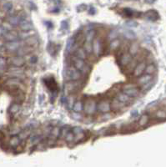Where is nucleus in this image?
Wrapping results in <instances>:
<instances>
[{
	"mask_svg": "<svg viewBox=\"0 0 166 167\" xmlns=\"http://www.w3.org/2000/svg\"><path fill=\"white\" fill-rule=\"evenodd\" d=\"M3 138H4V135H3V133L0 130V141H2Z\"/></svg>",
	"mask_w": 166,
	"mask_h": 167,
	"instance_id": "obj_47",
	"label": "nucleus"
},
{
	"mask_svg": "<svg viewBox=\"0 0 166 167\" xmlns=\"http://www.w3.org/2000/svg\"><path fill=\"white\" fill-rule=\"evenodd\" d=\"M123 92L131 98H135L140 94V90L134 84H126L123 87Z\"/></svg>",
	"mask_w": 166,
	"mask_h": 167,
	"instance_id": "obj_2",
	"label": "nucleus"
},
{
	"mask_svg": "<svg viewBox=\"0 0 166 167\" xmlns=\"http://www.w3.org/2000/svg\"><path fill=\"white\" fill-rule=\"evenodd\" d=\"M9 63L11 64L12 66L22 67L25 63V60H24L23 56L16 55V56H13V57L9 58Z\"/></svg>",
	"mask_w": 166,
	"mask_h": 167,
	"instance_id": "obj_4",
	"label": "nucleus"
},
{
	"mask_svg": "<svg viewBox=\"0 0 166 167\" xmlns=\"http://www.w3.org/2000/svg\"><path fill=\"white\" fill-rule=\"evenodd\" d=\"M4 49V48H3ZM3 49L2 47H0V56H2V55L3 54Z\"/></svg>",
	"mask_w": 166,
	"mask_h": 167,
	"instance_id": "obj_48",
	"label": "nucleus"
},
{
	"mask_svg": "<svg viewBox=\"0 0 166 167\" xmlns=\"http://www.w3.org/2000/svg\"><path fill=\"white\" fill-rule=\"evenodd\" d=\"M92 47H93V52L96 56H99L100 54L101 44L98 39H94L92 41Z\"/></svg>",
	"mask_w": 166,
	"mask_h": 167,
	"instance_id": "obj_15",
	"label": "nucleus"
},
{
	"mask_svg": "<svg viewBox=\"0 0 166 167\" xmlns=\"http://www.w3.org/2000/svg\"><path fill=\"white\" fill-rule=\"evenodd\" d=\"M72 132L75 134V136H77V135H79L80 133L83 132V130L81 129L80 127H75V128H73Z\"/></svg>",
	"mask_w": 166,
	"mask_h": 167,
	"instance_id": "obj_41",
	"label": "nucleus"
},
{
	"mask_svg": "<svg viewBox=\"0 0 166 167\" xmlns=\"http://www.w3.org/2000/svg\"><path fill=\"white\" fill-rule=\"evenodd\" d=\"M18 25L20 27V29L23 30V31H29L33 29V24L31 23V22L29 20H27L25 18H23L21 19Z\"/></svg>",
	"mask_w": 166,
	"mask_h": 167,
	"instance_id": "obj_12",
	"label": "nucleus"
},
{
	"mask_svg": "<svg viewBox=\"0 0 166 167\" xmlns=\"http://www.w3.org/2000/svg\"><path fill=\"white\" fill-rule=\"evenodd\" d=\"M29 134H30V131L29 130H25V131H22V132H19V135H18V137L20 138L21 141L23 140H26L29 136Z\"/></svg>",
	"mask_w": 166,
	"mask_h": 167,
	"instance_id": "obj_34",
	"label": "nucleus"
},
{
	"mask_svg": "<svg viewBox=\"0 0 166 167\" xmlns=\"http://www.w3.org/2000/svg\"><path fill=\"white\" fill-rule=\"evenodd\" d=\"M20 47V43L18 40L15 41H9V42H6L4 44V49L9 50V52H15Z\"/></svg>",
	"mask_w": 166,
	"mask_h": 167,
	"instance_id": "obj_6",
	"label": "nucleus"
},
{
	"mask_svg": "<svg viewBox=\"0 0 166 167\" xmlns=\"http://www.w3.org/2000/svg\"><path fill=\"white\" fill-rule=\"evenodd\" d=\"M145 17L149 20L155 21L159 18V14H158L157 12L155 11V10H149L145 14Z\"/></svg>",
	"mask_w": 166,
	"mask_h": 167,
	"instance_id": "obj_19",
	"label": "nucleus"
},
{
	"mask_svg": "<svg viewBox=\"0 0 166 167\" xmlns=\"http://www.w3.org/2000/svg\"><path fill=\"white\" fill-rule=\"evenodd\" d=\"M21 142L20 138L17 136V135H15V136H13L10 139V141H9V145H10V146L13 147V148H16L19 145Z\"/></svg>",
	"mask_w": 166,
	"mask_h": 167,
	"instance_id": "obj_21",
	"label": "nucleus"
},
{
	"mask_svg": "<svg viewBox=\"0 0 166 167\" xmlns=\"http://www.w3.org/2000/svg\"><path fill=\"white\" fill-rule=\"evenodd\" d=\"M44 83H45L46 86L48 87V88L51 90L52 92L57 91L58 89L57 83H56V81L55 80V79L53 78L46 79L45 80H44Z\"/></svg>",
	"mask_w": 166,
	"mask_h": 167,
	"instance_id": "obj_11",
	"label": "nucleus"
},
{
	"mask_svg": "<svg viewBox=\"0 0 166 167\" xmlns=\"http://www.w3.org/2000/svg\"><path fill=\"white\" fill-rule=\"evenodd\" d=\"M119 45H120V42H119V40L115 39L111 41V43H110L109 49H111V50H116V49H119Z\"/></svg>",
	"mask_w": 166,
	"mask_h": 167,
	"instance_id": "obj_30",
	"label": "nucleus"
},
{
	"mask_svg": "<svg viewBox=\"0 0 166 167\" xmlns=\"http://www.w3.org/2000/svg\"><path fill=\"white\" fill-rule=\"evenodd\" d=\"M7 60H6L5 58L0 56V74H3L5 70L6 65H7Z\"/></svg>",
	"mask_w": 166,
	"mask_h": 167,
	"instance_id": "obj_29",
	"label": "nucleus"
},
{
	"mask_svg": "<svg viewBox=\"0 0 166 167\" xmlns=\"http://www.w3.org/2000/svg\"><path fill=\"white\" fill-rule=\"evenodd\" d=\"M97 110L101 113H109L111 110L110 102L108 100H101L97 103Z\"/></svg>",
	"mask_w": 166,
	"mask_h": 167,
	"instance_id": "obj_5",
	"label": "nucleus"
},
{
	"mask_svg": "<svg viewBox=\"0 0 166 167\" xmlns=\"http://www.w3.org/2000/svg\"></svg>",
	"mask_w": 166,
	"mask_h": 167,
	"instance_id": "obj_50",
	"label": "nucleus"
},
{
	"mask_svg": "<svg viewBox=\"0 0 166 167\" xmlns=\"http://www.w3.org/2000/svg\"><path fill=\"white\" fill-rule=\"evenodd\" d=\"M75 55L76 57L82 59H85L87 58V53L83 49V48H77V49L75 50Z\"/></svg>",
	"mask_w": 166,
	"mask_h": 167,
	"instance_id": "obj_23",
	"label": "nucleus"
},
{
	"mask_svg": "<svg viewBox=\"0 0 166 167\" xmlns=\"http://www.w3.org/2000/svg\"><path fill=\"white\" fill-rule=\"evenodd\" d=\"M19 110H20V104L18 103H14L9 108V113L12 115H15L19 111Z\"/></svg>",
	"mask_w": 166,
	"mask_h": 167,
	"instance_id": "obj_25",
	"label": "nucleus"
},
{
	"mask_svg": "<svg viewBox=\"0 0 166 167\" xmlns=\"http://www.w3.org/2000/svg\"><path fill=\"white\" fill-rule=\"evenodd\" d=\"M156 116L159 119H166V112L163 110H160L156 113Z\"/></svg>",
	"mask_w": 166,
	"mask_h": 167,
	"instance_id": "obj_40",
	"label": "nucleus"
},
{
	"mask_svg": "<svg viewBox=\"0 0 166 167\" xmlns=\"http://www.w3.org/2000/svg\"><path fill=\"white\" fill-rule=\"evenodd\" d=\"M75 134L69 130V132L67 133V135L65 136L64 139H65V141H67V142H71V141H75Z\"/></svg>",
	"mask_w": 166,
	"mask_h": 167,
	"instance_id": "obj_33",
	"label": "nucleus"
},
{
	"mask_svg": "<svg viewBox=\"0 0 166 167\" xmlns=\"http://www.w3.org/2000/svg\"><path fill=\"white\" fill-rule=\"evenodd\" d=\"M69 131V126H65L63 127L62 129L60 130V134H59V137L61 139H64L65 136L67 135V133Z\"/></svg>",
	"mask_w": 166,
	"mask_h": 167,
	"instance_id": "obj_35",
	"label": "nucleus"
},
{
	"mask_svg": "<svg viewBox=\"0 0 166 167\" xmlns=\"http://www.w3.org/2000/svg\"><path fill=\"white\" fill-rule=\"evenodd\" d=\"M97 110V104L95 100H88L83 103V110L86 115H93Z\"/></svg>",
	"mask_w": 166,
	"mask_h": 167,
	"instance_id": "obj_3",
	"label": "nucleus"
},
{
	"mask_svg": "<svg viewBox=\"0 0 166 167\" xmlns=\"http://www.w3.org/2000/svg\"><path fill=\"white\" fill-rule=\"evenodd\" d=\"M3 38L6 42L18 40V34L16 31H14V30H9V31L6 33L5 35H3Z\"/></svg>",
	"mask_w": 166,
	"mask_h": 167,
	"instance_id": "obj_8",
	"label": "nucleus"
},
{
	"mask_svg": "<svg viewBox=\"0 0 166 167\" xmlns=\"http://www.w3.org/2000/svg\"><path fill=\"white\" fill-rule=\"evenodd\" d=\"M12 7H13V5H12L11 3H7L3 5V9L6 11H10L12 9Z\"/></svg>",
	"mask_w": 166,
	"mask_h": 167,
	"instance_id": "obj_42",
	"label": "nucleus"
},
{
	"mask_svg": "<svg viewBox=\"0 0 166 167\" xmlns=\"http://www.w3.org/2000/svg\"><path fill=\"white\" fill-rule=\"evenodd\" d=\"M59 134H60V129L59 128V127H55V128H53L50 131V136H51L52 139H57L58 137H59Z\"/></svg>",
	"mask_w": 166,
	"mask_h": 167,
	"instance_id": "obj_26",
	"label": "nucleus"
},
{
	"mask_svg": "<svg viewBox=\"0 0 166 167\" xmlns=\"http://www.w3.org/2000/svg\"><path fill=\"white\" fill-rule=\"evenodd\" d=\"M26 44L28 45L29 47H34L36 46L38 44V38L36 37V36H29V38H27L26 39V41H25Z\"/></svg>",
	"mask_w": 166,
	"mask_h": 167,
	"instance_id": "obj_18",
	"label": "nucleus"
},
{
	"mask_svg": "<svg viewBox=\"0 0 166 167\" xmlns=\"http://www.w3.org/2000/svg\"><path fill=\"white\" fill-rule=\"evenodd\" d=\"M155 69H155V66L154 64H149L148 66H146L144 72H145L146 74H148V75H152L155 72Z\"/></svg>",
	"mask_w": 166,
	"mask_h": 167,
	"instance_id": "obj_31",
	"label": "nucleus"
},
{
	"mask_svg": "<svg viewBox=\"0 0 166 167\" xmlns=\"http://www.w3.org/2000/svg\"><path fill=\"white\" fill-rule=\"evenodd\" d=\"M125 104H123L119 100H118L117 98L114 99L113 100L110 102V107H111V110L117 112V111H119L120 110H122L123 107H124Z\"/></svg>",
	"mask_w": 166,
	"mask_h": 167,
	"instance_id": "obj_9",
	"label": "nucleus"
},
{
	"mask_svg": "<svg viewBox=\"0 0 166 167\" xmlns=\"http://www.w3.org/2000/svg\"><path fill=\"white\" fill-rule=\"evenodd\" d=\"M73 63H74V66L79 71H82L83 69V67L85 65V62H84V59H79L78 57L73 58Z\"/></svg>",
	"mask_w": 166,
	"mask_h": 167,
	"instance_id": "obj_13",
	"label": "nucleus"
},
{
	"mask_svg": "<svg viewBox=\"0 0 166 167\" xmlns=\"http://www.w3.org/2000/svg\"><path fill=\"white\" fill-rule=\"evenodd\" d=\"M117 99L119 100H120L123 104H125V105L126 104H130V102H131V97H129V95H127L123 92L119 93V94L117 95Z\"/></svg>",
	"mask_w": 166,
	"mask_h": 167,
	"instance_id": "obj_16",
	"label": "nucleus"
},
{
	"mask_svg": "<svg viewBox=\"0 0 166 167\" xmlns=\"http://www.w3.org/2000/svg\"><path fill=\"white\" fill-rule=\"evenodd\" d=\"M75 98L74 97H70L69 99H68L67 100H66V104L69 107V109H73V106H74V104H75Z\"/></svg>",
	"mask_w": 166,
	"mask_h": 167,
	"instance_id": "obj_37",
	"label": "nucleus"
},
{
	"mask_svg": "<svg viewBox=\"0 0 166 167\" xmlns=\"http://www.w3.org/2000/svg\"><path fill=\"white\" fill-rule=\"evenodd\" d=\"M127 25L129 27H131V28H133V27L137 26V23H135V22H134V21H129V22L127 23Z\"/></svg>",
	"mask_w": 166,
	"mask_h": 167,
	"instance_id": "obj_45",
	"label": "nucleus"
},
{
	"mask_svg": "<svg viewBox=\"0 0 166 167\" xmlns=\"http://www.w3.org/2000/svg\"><path fill=\"white\" fill-rule=\"evenodd\" d=\"M155 1V0H145V2H147V3H154Z\"/></svg>",
	"mask_w": 166,
	"mask_h": 167,
	"instance_id": "obj_49",
	"label": "nucleus"
},
{
	"mask_svg": "<svg viewBox=\"0 0 166 167\" xmlns=\"http://www.w3.org/2000/svg\"><path fill=\"white\" fill-rule=\"evenodd\" d=\"M118 37V33L116 30H115V29H113V30H111V31L109 32V36H108V38H109V39L110 41L114 40V39H115L116 38Z\"/></svg>",
	"mask_w": 166,
	"mask_h": 167,
	"instance_id": "obj_36",
	"label": "nucleus"
},
{
	"mask_svg": "<svg viewBox=\"0 0 166 167\" xmlns=\"http://www.w3.org/2000/svg\"><path fill=\"white\" fill-rule=\"evenodd\" d=\"M124 14H125L127 16H132V14H133V12H132L131 9H124Z\"/></svg>",
	"mask_w": 166,
	"mask_h": 167,
	"instance_id": "obj_44",
	"label": "nucleus"
},
{
	"mask_svg": "<svg viewBox=\"0 0 166 167\" xmlns=\"http://www.w3.org/2000/svg\"><path fill=\"white\" fill-rule=\"evenodd\" d=\"M71 116L72 118H74L75 120H82V115L79 114V112H75V111H74V112L71 114Z\"/></svg>",
	"mask_w": 166,
	"mask_h": 167,
	"instance_id": "obj_39",
	"label": "nucleus"
},
{
	"mask_svg": "<svg viewBox=\"0 0 166 167\" xmlns=\"http://www.w3.org/2000/svg\"><path fill=\"white\" fill-rule=\"evenodd\" d=\"M123 36L127 39H129V40H134L136 38L135 34L133 31H131V30H125V31L123 32Z\"/></svg>",
	"mask_w": 166,
	"mask_h": 167,
	"instance_id": "obj_28",
	"label": "nucleus"
},
{
	"mask_svg": "<svg viewBox=\"0 0 166 167\" xmlns=\"http://www.w3.org/2000/svg\"><path fill=\"white\" fill-rule=\"evenodd\" d=\"M75 38H71L68 40V43H67V46H66V49L68 52H75V50L77 49V48H75Z\"/></svg>",
	"mask_w": 166,
	"mask_h": 167,
	"instance_id": "obj_17",
	"label": "nucleus"
},
{
	"mask_svg": "<svg viewBox=\"0 0 166 167\" xmlns=\"http://www.w3.org/2000/svg\"><path fill=\"white\" fill-rule=\"evenodd\" d=\"M9 30H7L3 26H0V36H3Z\"/></svg>",
	"mask_w": 166,
	"mask_h": 167,
	"instance_id": "obj_43",
	"label": "nucleus"
},
{
	"mask_svg": "<svg viewBox=\"0 0 166 167\" xmlns=\"http://www.w3.org/2000/svg\"><path fill=\"white\" fill-rule=\"evenodd\" d=\"M146 68V64L144 62H140L136 64L134 71H133V74H134V76L135 77H140V75H142L144 72Z\"/></svg>",
	"mask_w": 166,
	"mask_h": 167,
	"instance_id": "obj_7",
	"label": "nucleus"
},
{
	"mask_svg": "<svg viewBox=\"0 0 166 167\" xmlns=\"http://www.w3.org/2000/svg\"><path fill=\"white\" fill-rule=\"evenodd\" d=\"M37 61V58L34 57V56H32L30 58V63H35Z\"/></svg>",
	"mask_w": 166,
	"mask_h": 167,
	"instance_id": "obj_46",
	"label": "nucleus"
},
{
	"mask_svg": "<svg viewBox=\"0 0 166 167\" xmlns=\"http://www.w3.org/2000/svg\"><path fill=\"white\" fill-rule=\"evenodd\" d=\"M152 80V75H148V74H145V75H140L139 79H138V84L142 86L144 84H145L149 83V81Z\"/></svg>",
	"mask_w": 166,
	"mask_h": 167,
	"instance_id": "obj_14",
	"label": "nucleus"
},
{
	"mask_svg": "<svg viewBox=\"0 0 166 167\" xmlns=\"http://www.w3.org/2000/svg\"><path fill=\"white\" fill-rule=\"evenodd\" d=\"M73 109H74V111H75V112H81L83 110V103L81 102L80 100L75 102L74 106H73Z\"/></svg>",
	"mask_w": 166,
	"mask_h": 167,
	"instance_id": "obj_27",
	"label": "nucleus"
},
{
	"mask_svg": "<svg viewBox=\"0 0 166 167\" xmlns=\"http://www.w3.org/2000/svg\"><path fill=\"white\" fill-rule=\"evenodd\" d=\"M84 39H85V35H83V34H79L77 36V39H75V43L77 42L79 43H81L84 42Z\"/></svg>",
	"mask_w": 166,
	"mask_h": 167,
	"instance_id": "obj_38",
	"label": "nucleus"
},
{
	"mask_svg": "<svg viewBox=\"0 0 166 167\" xmlns=\"http://www.w3.org/2000/svg\"><path fill=\"white\" fill-rule=\"evenodd\" d=\"M132 60H133V58L129 53H123V55H121L120 59H119V64L121 67H124L127 64H129Z\"/></svg>",
	"mask_w": 166,
	"mask_h": 167,
	"instance_id": "obj_10",
	"label": "nucleus"
},
{
	"mask_svg": "<svg viewBox=\"0 0 166 167\" xmlns=\"http://www.w3.org/2000/svg\"><path fill=\"white\" fill-rule=\"evenodd\" d=\"M21 18L19 17V15H12V16H9V18H8V22H9L12 26H16L18 25L19 22H20Z\"/></svg>",
	"mask_w": 166,
	"mask_h": 167,
	"instance_id": "obj_20",
	"label": "nucleus"
},
{
	"mask_svg": "<svg viewBox=\"0 0 166 167\" xmlns=\"http://www.w3.org/2000/svg\"><path fill=\"white\" fill-rule=\"evenodd\" d=\"M148 121H149V117H148V115H142L141 116V118L140 119V120H139V124L140 125V126H144L147 123H148Z\"/></svg>",
	"mask_w": 166,
	"mask_h": 167,
	"instance_id": "obj_32",
	"label": "nucleus"
},
{
	"mask_svg": "<svg viewBox=\"0 0 166 167\" xmlns=\"http://www.w3.org/2000/svg\"><path fill=\"white\" fill-rule=\"evenodd\" d=\"M138 51H139V44L136 42H133L129 46V53L132 56H135L138 54Z\"/></svg>",
	"mask_w": 166,
	"mask_h": 167,
	"instance_id": "obj_22",
	"label": "nucleus"
},
{
	"mask_svg": "<svg viewBox=\"0 0 166 167\" xmlns=\"http://www.w3.org/2000/svg\"><path fill=\"white\" fill-rule=\"evenodd\" d=\"M81 77V72L75 66H70L65 70V79L69 81H77Z\"/></svg>",
	"mask_w": 166,
	"mask_h": 167,
	"instance_id": "obj_1",
	"label": "nucleus"
},
{
	"mask_svg": "<svg viewBox=\"0 0 166 167\" xmlns=\"http://www.w3.org/2000/svg\"><path fill=\"white\" fill-rule=\"evenodd\" d=\"M83 49L85 50L88 55H91L93 52V47H92V41L85 40L83 43Z\"/></svg>",
	"mask_w": 166,
	"mask_h": 167,
	"instance_id": "obj_24",
	"label": "nucleus"
}]
</instances>
